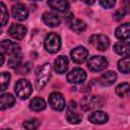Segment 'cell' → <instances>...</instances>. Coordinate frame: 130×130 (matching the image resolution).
<instances>
[{
	"label": "cell",
	"instance_id": "4fadbf2b",
	"mask_svg": "<svg viewBox=\"0 0 130 130\" xmlns=\"http://www.w3.org/2000/svg\"><path fill=\"white\" fill-rule=\"evenodd\" d=\"M68 65H69L68 58L64 55H60L54 61V70L59 74H63L67 71Z\"/></svg>",
	"mask_w": 130,
	"mask_h": 130
},
{
	"label": "cell",
	"instance_id": "1f68e13d",
	"mask_svg": "<svg viewBox=\"0 0 130 130\" xmlns=\"http://www.w3.org/2000/svg\"><path fill=\"white\" fill-rule=\"evenodd\" d=\"M125 10H124V8H122L121 10H118L116 13H115V15H114V17H115V19H117V20H119V19H121V18H123L124 17V15H125Z\"/></svg>",
	"mask_w": 130,
	"mask_h": 130
},
{
	"label": "cell",
	"instance_id": "7a4b0ae2",
	"mask_svg": "<svg viewBox=\"0 0 130 130\" xmlns=\"http://www.w3.org/2000/svg\"><path fill=\"white\" fill-rule=\"evenodd\" d=\"M44 47L46 51L51 54L57 53L61 48V39L59 35L55 32H50L49 35H47L44 41Z\"/></svg>",
	"mask_w": 130,
	"mask_h": 130
},
{
	"label": "cell",
	"instance_id": "cb8c5ba5",
	"mask_svg": "<svg viewBox=\"0 0 130 130\" xmlns=\"http://www.w3.org/2000/svg\"><path fill=\"white\" fill-rule=\"evenodd\" d=\"M129 65H130V60H129V56H125L124 58L120 59L118 62V69L122 72V73H129Z\"/></svg>",
	"mask_w": 130,
	"mask_h": 130
},
{
	"label": "cell",
	"instance_id": "6da1fadb",
	"mask_svg": "<svg viewBox=\"0 0 130 130\" xmlns=\"http://www.w3.org/2000/svg\"><path fill=\"white\" fill-rule=\"evenodd\" d=\"M51 71H52V67L50 63H45L44 65H42V67L37 72V76H36L37 89L40 90L45 87V85L48 83V81L51 78Z\"/></svg>",
	"mask_w": 130,
	"mask_h": 130
},
{
	"label": "cell",
	"instance_id": "83f0119b",
	"mask_svg": "<svg viewBox=\"0 0 130 130\" xmlns=\"http://www.w3.org/2000/svg\"><path fill=\"white\" fill-rule=\"evenodd\" d=\"M41 122L36 119V118H32V119H28V120H25L23 123H22V126L25 128V129H28V130H31V129H37L39 126H40Z\"/></svg>",
	"mask_w": 130,
	"mask_h": 130
},
{
	"label": "cell",
	"instance_id": "ba28073f",
	"mask_svg": "<svg viewBox=\"0 0 130 130\" xmlns=\"http://www.w3.org/2000/svg\"><path fill=\"white\" fill-rule=\"evenodd\" d=\"M88 56V51L84 48V47H76L74 48L71 52H70V57H71V60L76 63V64H81L83 63L86 58Z\"/></svg>",
	"mask_w": 130,
	"mask_h": 130
},
{
	"label": "cell",
	"instance_id": "836d02e7",
	"mask_svg": "<svg viewBox=\"0 0 130 130\" xmlns=\"http://www.w3.org/2000/svg\"><path fill=\"white\" fill-rule=\"evenodd\" d=\"M3 63H4V56H3V54L0 52V67L3 65Z\"/></svg>",
	"mask_w": 130,
	"mask_h": 130
},
{
	"label": "cell",
	"instance_id": "7402d4cb",
	"mask_svg": "<svg viewBox=\"0 0 130 130\" xmlns=\"http://www.w3.org/2000/svg\"><path fill=\"white\" fill-rule=\"evenodd\" d=\"M29 108L32 111H42L46 108V103L42 98H35L31 100V102L29 103Z\"/></svg>",
	"mask_w": 130,
	"mask_h": 130
},
{
	"label": "cell",
	"instance_id": "4dcf8cb0",
	"mask_svg": "<svg viewBox=\"0 0 130 130\" xmlns=\"http://www.w3.org/2000/svg\"><path fill=\"white\" fill-rule=\"evenodd\" d=\"M100 4L102 7L110 9V8H113L115 6L116 0H100Z\"/></svg>",
	"mask_w": 130,
	"mask_h": 130
},
{
	"label": "cell",
	"instance_id": "8fae6325",
	"mask_svg": "<svg viewBox=\"0 0 130 130\" xmlns=\"http://www.w3.org/2000/svg\"><path fill=\"white\" fill-rule=\"evenodd\" d=\"M0 47L3 49V51L7 55H10V56L18 54L20 51V46L10 40H3L2 42H0Z\"/></svg>",
	"mask_w": 130,
	"mask_h": 130
},
{
	"label": "cell",
	"instance_id": "f546056e",
	"mask_svg": "<svg viewBox=\"0 0 130 130\" xmlns=\"http://www.w3.org/2000/svg\"><path fill=\"white\" fill-rule=\"evenodd\" d=\"M29 71H30V64L28 62L23 65H19L17 67V72L19 74H27Z\"/></svg>",
	"mask_w": 130,
	"mask_h": 130
},
{
	"label": "cell",
	"instance_id": "e0dca14e",
	"mask_svg": "<svg viewBox=\"0 0 130 130\" xmlns=\"http://www.w3.org/2000/svg\"><path fill=\"white\" fill-rule=\"evenodd\" d=\"M49 6L59 12H66L69 8V3L67 0H49Z\"/></svg>",
	"mask_w": 130,
	"mask_h": 130
},
{
	"label": "cell",
	"instance_id": "d590c367",
	"mask_svg": "<svg viewBox=\"0 0 130 130\" xmlns=\"http://www.w3.org/2000/svg\"><path fill=\"white\" fill-rule=\"evenodd\" d=\"M31 1H40V0H31Z\"/></svg>",
	"mask_w": 130,
	"mask_h": 130
},
{
	"label": "cell",
	"instance_id": "3957f363",
	"mask_svg": "<svg viewBox=\"0 0 130 130\" xmlns=\"http://www.w3.org/2000/svg\"><path fill=\"white\" fill-rule=\"evenodd\" d=\"M14 91L16 93V95L21 99V100H25L27 99L31 92H32V86L30 84V82L26 79H19L14 86Z\"/></svg>",
	"mask_w": 130,
	"mask_h": 130
},
{
	"label": "cell",
	"instance_id": "d6986e66",
	"mask_svg": "<svg viewBox=\"0 0 130 130\" xmlns=\"http://www.w3.org/2000/svg\"><path fill=\"white\" fill-rule=\"evenodd\" d=\"M117 79V73L115 71H106L105 73L102 74L101 78H100V83L102 85H105V86H108V85H111L113 84Z\"/></svg>",
	"mask_w": 130,
	"mask_h": 130
},
{
	"label": "cell",
	"instance_id": "d4e9b609",
	"mask_svg": "<svg viewBox=\"0 0 130 130\" xmlns=\"http://www.w3.org/2000/svg\"><path fill=\"white\" fill-rule=\"evenodd\" d=\"M9 14L6 5L3 2H0V25H5L8 22Z\"/></svg>",
	"mask_w": 130,
	"mask_h": 130
},
{
	"label": "cell",
	"instance_id": "5b68a950",
	"mask_svg": "<svg viewBox=\"0 0 130 130\" xmlns=\"http://www.w3.org/2000/svg\"><path fill=\"white\" fill-rule=\"evenodd\" d=\"M90 45L99 51H106L110 46V40L104 35H92L89 38Z\"/></svg>",
	"mask_w": 130,
	"mask_h": 130
},
{
	"label": "cell",
	"instance_id": "f1b7e54d",
	"mask_svg": "<svg viewBox=\"0 0 130 130\" xmlns=\"http://www.w3.org/2000/svg\"><path fill=\"white\" fill-rule=\"evenodd\" d=\"M20 62H21V55L18 53L10 57V59L8 60V66L11 68H17L20 65Z\"/></svg>",
	"mask_w": 130,
	"mask_h": 130
},
{
	"label": "cell",
	"instance_id": "9c48e42d",
	"mask_svg": "<svg viewBox=\"0 0 130 130\" xmlns=\"http://www.w3.org/2000/svg\"><path fill=\"white\" fill-rule=\"evenodd\" d=\"M49 104L56 111H62L65 109V100L60 92H52L49 95Z\"/></svg>",
	"mask_w": 130,
	"mask_h": 130
},
{
	"label": "cell",
	"instance_id": "484cf974",
	"mask_svg": "<svg viewBox=\"0 0 130 130\" xmlns=\"http://www.w3.org/2000/svg\"><path fill=\"white\" fill-rule=\"evenodd\" d=\"M116 93L121 98L128 96V94H129V84L127 82H123V83H120L119 85H117Z\"/></svg>",
	"mask_w": 130,
	"mask_h": 130
},
{
	"label": "cell",
	"instance_id": "44dd1931",
	"mask_svg": "<svg viewBox=\"0 0 130 130\" xmlns=\"http://www.w3.org/2000/svg\"><path fill=\"white\" fill-rule=\"evenodd\" d=\"M114 51L121 55V56H127L129 54V43L128 41L125 42H118L114 45Z\"/></svg>",
	"mask_w": 130,
	"mask_h": 130
},
{
	"label": "cell",
	"instance_id": "603a6c76",
	"mask_svg": "<svg viewBox=\"0 0 130 130\" xmlns=\"http://www.w3.org/2000/svg\"><path fill=\"white\" fill-rule=\"evenodd\" d=\"M66 118H67V121H68L69 123H71V124H77V123H79V122L81 121V119H82V117H81L78 113L74 112L71 108H69V110L67 111Z\"/></svg>",
	"mask_w": 130,
	"mask_h": 130
},
{
	"label": "cell",
	"instance_id": "7c38bea8",
	"mask_svg": "<svg viewBox=\"0 0 130 130\" xmlns=\"http://www.w3.org/2000/svg\"><path fill=\"white\" fill-rule=\"evenodd\" d=\"M8 34L15 40H21L24 38V36L26 34V27L19 23H13L9 27Z\"/></svg>",
	"mask_w": 130,
	"mask_h": 130
},
{
	"label": "cell",
	"instance_id": "e575fe53",
	"mask_svg": "<svg viewBox=\"0 0 130 130\" xmlns=\"http://www.w3.org/2000/svg\"><path fill=\"white\" fill-rule=\"evenodd\" d=\"M1 32H2V29H1V26H0V35H1Z\"/></svg>",
	"mask_w": 130,
	"mask_h": 130
},
{
	"label": "cell",
	"instance_id": "9a60e30c",
	"mask_svg": "<svg viewBox=\"0 0 130 130\" xmlns=\"http://www.w3.org/2000/svg\"><path fill=\"white\" fill-rule=\"evenodd\" d=\"M88 120L89 122H91L92 124H99V125H102V124H105L108 122L109 120V117L108 115L103 112V111H95L93 113H91L89 116H88Z\"/></svg>",
	"mask_w": 130,
	"mask_h": 130
},
{
	"label": "cell",
	"instance_id": "ffe728a7",
	"mask_svg": "<svg viewBox=\"0 0 130 130\" xmlns=\"http://www.w3.org/2000/svg\"><path fill=\"white\" fill-rule=\"evenodd\" d=\"M68 22H69L70 28H71L73 31H75L76 34L82 32V31L85 29V27H86V24H85V22H84L83 20L78 19V18H75L74 16L71 17V18L68 20Z\"/></svg>",
	"mask_w": 130,
	"mask_h": 130
},
{
	"label": "cell",
	"instance_id": "ac0fdd59",
	"mask_svg": "<svg viewBox=\"0 0 130 130\" xmlns=\"http://www.w3.org/2000/svg\"><path fill=\"white\" fill-rule=\"evenodd\" d=\"M15 103V98L9 93H3L0 95V110H6L10 107H12Z\"/></svg>",
	"mask_w": 130,
	"mask_h": 130
},
{
	"label": "cell",
	"instance_id": "52a82bcc",
	"mask_svg": "<svg viewBox=\"0 0 130 130\" xmlns=\"http://www.w3.org/2000/svg\"><path fill=\"white\" fill-rule=\"evenodd\" d=\"M80 105L83 110H92L94 108H100L103 107L104 105V100L102 96H91V98H83L80 101Z\"/></svg>",
	"mask_w": 130,
	"mask_h": 130
},
{
	"label": "cell",
	"instance_id": "5bb4252c",
	"mask_svg": "<svg viewBox=\"0 0 130 130\" xmlns=\"http://www.w3.org/2000/svg\"><path fill=\"white\" fill-rule=\"evenodd\" d=\"M42 19L45 22V24L50 26V27H56L60 24V18L54 12H49V11L44 12L43 16H42Z\"/></svg>",
	"mask_w": 130,
	"mask_h": 130
},
{
	"label": "cell",
	"instance_id": "2e32d148",
	"mask_svg": "<svg viewBox=\"0 0 130 130\" xmlns=\"http://www.w3.org/2000/svg\"><path fill=\"white\" fill-rule=\"evenodd\" d=\"M115 36L122 41H127L130 37V25L128 22L119 25L115 30Z\"/></svg>",
	"mask_w": 130,
	"mask_h": 130
},
{
	"label": "cell",
	"instance_id": "8992f818",
	"mask_svg": "<svg viewBox=\"0 0 130 130\" xmlns=\"http://www.w3.org/2000/svg\"><path fill=\"white\" fill-rule=\"evenodd\" d=\"M86 78V73L82 68L76 67L73 68L68 74H67V80L70 83H74V84H78V83H82Z\"/></svg>",
	"mask_w": 130,
	"mask_h": 130
},
{
	"label": "cell",
	"instance_id": "30bf717a",
	"mask_svg": "<svg viewBox=\"0 0 130 130\" xmlns=\"http://www.w3.org/2000/svg\"><path fill=\"white\" fill-rule=\"evenodd\" d=\"M11 14L12 16L19 21H23L28 16V10L23 4H16L13 5L11 8Z\"/></svg>",
	"mask_w": 130,
	"mask_h": 130
},
{
	"label": "cell",
	"instance_id": "4316f807",
	"mask_svg": "<svg viewBox=\"0 0 130 130\" xmlns=\"http://www.w3.org/2000/svg\"><path fill=\"white\" fill-rule=\"evenodd\" d=\"M10 81V74L8 72H2L0 73V91L5 90Z\"/></svg>",
	"mask_w": 130,
	"mask_h": 130
},
{
	"label": "cell",
	"instance_id": "d6a6232c",
	"mask_svg": "<svg viewBox=\"0 0 130 130\" xmlns=\"http://www.w3.org/2000/svg\"><path fill=\"white\" fill-rule=\"evenodd\" d=\"M83 3H85V4H87V5H91V4H93L94 2H95V0H81Z\"/></svg>",
	"mask_w": 130,
	"mask_h": 130
},
{
	"label": "cell",
	"instance_id": "277c9868",
	"mask_svg": "<svg viewBox=\"0 0 130 130\" xmlns=\"http://www.w3.org/2000/svg\"><path fill=\"white\" fill-rule=\"evenodd\" d=\"M108 66V61L104 56H92L87 61V67L92 72L104 70Z\"/></svg>",
	"mask_w": 130,
	"mask_h": 130
}]
</instances>
